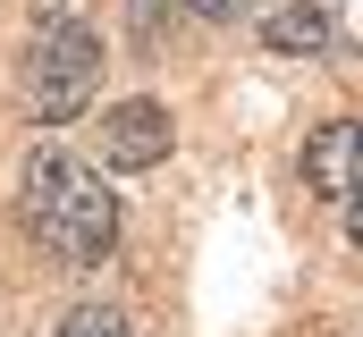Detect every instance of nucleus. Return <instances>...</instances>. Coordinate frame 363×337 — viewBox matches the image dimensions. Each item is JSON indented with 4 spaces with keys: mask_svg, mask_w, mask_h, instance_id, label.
I'll return each mask as SVG.
<instances>
[{
    "mask_svg": "<svg viewBox=\"0 0 363 337\" xmlns=\"http://www.w3.org/2000/svg\"><path fill=\"white\" fill-rule=\"evenodd\" d=\"M17 211H26V236L51 253V261H68V270H93V261H110V245H118V194L68 144H43L26 161Z\"/></svg>",
    "mask_w": 363,
    "mask_h": 337,
    "instance_id": "obj_1",
    "label": "nucleus"
},
{
    "mask_svg": "<svg viewBox=\"0 0 363 337\" xmlns=\"http://www.w3.org/2000/svg\"><path fill=\"white\" fill-rule=\"evenodd\" d=\"M93 84H101V42H93L77 17H43V34H34V51H26V110L43 118V127H68L77 110L93 101Z\"/></svg>",
    "mask_w": 363,
    "mask_h": 337,
    "instance_id": "obj_2",
    "label": "nucleus"
},
{
    "mask_svg": "<svg viewBox=\"0 0 363 337\" xmlns=\"http://www.w3.org/2000/svg\"><path fill=\"white\" fill-rule=\"evenodd\" d=\"M169 144H178V127H169L161 101H118V110L101 118V161L110 168H161Z\"/></svg>",
    "mask_w": 363,
    "mask_h": 337,
    "instance_id": "obj_3",
    "label": "nucleus"
},
{
    "mask_svg": "<svg viewBox=\"0 0 363 337\" xmlns=\"http://www.w3.org/2000/svg\"><path fill=\"white\" fill-rule=\"evenodd\" d=\"M355 177H363V118H330V127H313V144H304V185L330 194V202H347Z\"/></svg>",
    "mask_w": 363,
    "mask_h": 337,
    "instance_id": "obj_4",
    "label": "nucleus"
},
{
    "mask_svg": "<svg viewBox=\"0 0 363 337\" xmlns=\"http://www.w3.org/2000/svg\"><path fill=\"white\" fill-rule=\"evenodd\" d=\"M262 42L287 51V59L330 51V0H271V8H262Z\"/></svg>",
    "mask_w": 363,
    "mask_h": 337,
    "instance_id": "obj_5",
    "label": "nucleus"
},
{
    "mask_svg": "<svg viewBox=\"0 0 363 337\" xmlns=\"http://www.w3.org/2000/svg\"><path fill=\"white\" fill-rule=\"evenodd\" d=\"M51 337H127V312H110V304H68Z\"/></svg>",
    "mask_w": 363,
    "mask_h": 337,
    "instance_id": "obj_6",
    "label": "nucleus"
},
{
    "mask_svg": "<svg viewBox=\"0 0 363 337\" xmlns=\"http://www.w3.org/2000/svg\"><path fill=\"white\" fill-rule=\"evenodd\" d=\"M127 17H135V34H161V17H169V8H161V0H135Z\"/></svg>",
    "mask_w": 363,
    "mask_h": 337,
    "instance_id": "obj_7",
    "label": "nucleus"
},
{
    "mask_svg": "<svg viewBox=\"0 0 363 337\" xmlns=\"http://www.w3.org/2000/svg\"><path fill=\"white\" fill-rule=\"evenodd\" d=\"M347 236H355V245H363V177H355V185H347Z\"/></svg>",
    "mask_w": 363,
    "mask_h": 337,
    "instance_id": "obj_8",
    "label": "nucleus"
},
{
    "mask_svg": "<svg viewBox=\"0 0 363 337\" xmlns=\"http://www.w3.org/2000/svg\"><path fill=\"white\" fill-rule=\"evenodd\" d=\"M186 8H194V17H211V25H220V17H237V8H245V0H186Z\"/></svg>",
    "mask_w": 363,
    "mask_h": 337,
    "instance_id": "obj_9",
    "label": "nucleus"
}]
</instances>
